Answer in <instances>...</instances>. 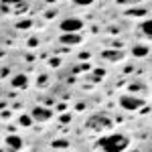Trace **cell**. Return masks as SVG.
I'll return each instance as SVG.
<instances>
[{"instance_id": "cell-1", "label": "cell", "mask_w": 152, "mask_h": 152, "mask_svg": "<svg viewBox=\"0 0 152 152\" xmlns=\"http://www.w3.org/2000/svg\"><path fill=\"white\" fill-rule=\"evenodd\" d=\"M128 144L130 140L124 134H110V136H105V138H102L97 142V146L104 152H124L128 148Z\"/></svg>"}, {"instance_id": "cell-2", "label": "cell", "mask_w": 152, "mask_h": 152, "mask_svg": "<svg viewBox=\"0 0 152 152\" xmlns=\"http://www.w3.org/2000/svg\"><path fill=\"white\" fill-rule=\"evenodd\" d=\"M120 105L124 110H130V112H136L144 105V99L142 97H136V95H122L120 97Z\"/></svg>"}, {"instance_id": "cell-3", "label": "cell", "mask_w": 152, "mask_h": 152, "mask_svg": "<svg viewBox=\"0 0 152 152\" xmlns=\"http://www.w3.org/2000/svg\"><path fill=\"white\" fill-rule=\"evenodd\" d=\"M87 126L91 130H104V128H110L112 126V120L110 118H105L104 114H95L87 120Z\"/></svg>"}, {"instance_id": "cell-4", "label": "cell", "mask_w": 152, "mask_h": 152, "mask_svg": "<svg viewBox=\"0 0 152 152\" xmlns=\"http://www.w3.org/2000/svg\"><path fill=\"white\" fill-rule=\"evenodd\" d=\"M61 31L63 33H79L83 28V20L79 18H65V20H61Z\"/></svg>"}, {"instance_id": "cell-5", "label": "cell", "mask_w": 152, "mask_h": 152, "mask_svg": "<svg viewBox=\"0 0 152 152\" xmlns=\"http://www.w3.org/2000/svg\"><path fill=\"white\" fill-rule=\"evenodd\" d=\"M51 116H53V112L47 107H35L33 110V120H37V122H47V120H51Z\"/></svg>"}, {"instance_id": "cell-6", "label": "cell", "mask_w": 152, "mask_h": 152, "mask_svg": "<svg viewBox=\"0 0 152 152\" xmlns=\"http://www.w3.org/2000/svg\"><path fill=\"white\" fill-rule=\"evenodd\" d=\"M61 43H65V45H77V43H81V37L77 35V33H63L61 35Z\"/></svg>"}, {"instance_id": "cell-7", "label": "cell", "mask_w": 152, "mask_h": 152, "mask_svg": "<svg viewBox=\"0 0 152 152\" xmlns=\"http://www.w3.org/2000/svg\"><path fill=\"white\" fill-rule=\"evenodd\" d=\"M6 146H10V148H14V150H18V148L23 146V140H20L18 136H8V138H6Z\"/></svg>"}, {"instance_id": "cell-8", "label": "cell", "mask_w": 152, "mask_h": 152, "mask_svg": "<svg viewBox=\"0 0 152 152\" xmlns=\"http://www.w3.org/2000/svg\"><path fill=\"white\" fill-rule=\"evenodd\" d=\"M140 31L146 37H152V18H148V20H144V23L140 24Z\"/></svg>"}, {"instance_id": "cell-9", "label": "cell", "mask_w": 152, "mask_h": 152, "mask_svg": "<svg viewBox=\"0 0 152 152\" xmlns=\"http://www.w3.org/2000/svg\"><path fill=\"white\" fill-rule=\"evenodd\" d=\"M132 53H134V57H146V55H148V47H144V45H138V47L132 49Z\"/></svg>"}, {"instance_id": "cell-10", "label": "cell", "mask_w": 152, "mask_h": 152, "mask_svg": "<svg viewBox=\"0 0 152 152\" xmlns=\"http://www.w3.org/2000/svg\"><path fill=\"white\" fill-rule=\"evenodd\" d=\"M12 85L14 87H26V75H16L12 79Z\"/></svg>"}, {"instance_id": "cell-11", "label": "cell", "mask_w": 152, "mask_h": 152, "mask_svg": "<svg viewBox=\"0 0 152 152\" xmlns=\"http://www.w3.org/2000/svg\"><path fill=\"white\" fill-rule=\"evenodd\" d=\"M104 57H105V59H120L122 55H120V53H110V51H105Z\"/></svg>"}, {"instance_id": "cell-12", "label": "cell", "mask_w": 152, "mask_h": 152, "mask_svg": "<svg viewBox=\"0 0 152 152\" xmlns=\"http://www.w3.org/2000/svg\"><path fill=\"white\" fill-rule=\"evenodd\" d=\"M31 122H33V118H28V116H20V124H23V126H31Z\"/></svg>"}, {"instance_id": "cell-13", "label": "cell", "mask_w": 152, "mask_h": 152, "mask_svg": "<svg viewBox=\"0 0 152 152\" xmlns=\"http://www.w3.org/2000/svg\"><path fill=\"white\" fill-rule=\"evenodd\" d=\"M94 0H75V4H79V6H89Z\"/></svg>"}, {"instance_id": "cell-14", "label": "cell", "mask_w": 152, "mask_h": 152, "mask_svg": "<svg viewBox=\"0 0 152 152\" xmlns=\"http://www.w3.org/2000/svg\"><path fill=\"white\" fill-rule=\"evenodd\" d=\"M53 146H57V148H65L67 142H65V140H57V142H53Z\"/></svg>"}, {"instance_id": "cell-15", "label": "cell", "mask_w": 152, "mask_h": 152, "mask_svg": "<svg viewBox=\"0 0 152 152\" xmlns=\"http://www.w3.org/2000/svg\"><path fill=\"white\" fill-rule=\"evenodd\" d=\"M140 0H118V4H138Z\"/></svg>"}, {"instance_id": "cell-16", "label": "cell", "mask_w": 152, "mask_h": 152, "mask_svg": "<svg viewBox=\"0 0 152 152\" xmlns=\"http://www.w3.org/2000/svg\"><path fill=\"white\" fill-rule=\"evenodd\" d=\"M20 2H23V0H4V6H6V4H20Z\"/></svg>"}]
</instances>
